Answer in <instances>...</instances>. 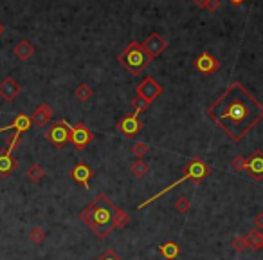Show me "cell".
Returning a JSON list of instances; mask_svg holds the SVG:
<instances>
[{
    "mask_svg": "<svg viewBox=\"0 0 263 260\" xmlns=\"http://www.w3.org/2000/svg\"><path fill=\"white\" fill-rule=\"evenodd\" d=\"M206 116L233 141H242L263 119V103L235 81L207 107Z\"/></svg>",
    "mask_w": 263,
    "mask_h": 260,
    "instance_id": "1",
    "label": "cell"
},
{
    "mask_svg": "<svg viewBox=\"0 0 263 260\" xmlns=\"http://www.w3.org/2000/svg\"><path fill=\"white\" fill-rule=\"evenodd\" d=\"M114 206L116 204L110 201L105 194H99L90 204H87L80 213V219L92 230L94 235L99 239H107L114 232Z\"/></svg>",
    "mask_w": 263,
    "mask_h": 260,
    "instance_id": "2",
    "label": "cell"
},
{
    "mask_svg": "<svg viewBox=\"0 0 263 260\" xmlns=\"http://www.w3.org/2000/svg\"><path fill=\"white\" fill-rule=\"evenodd\" d=\"M209 174H211V166L206 165V163H204L200 157H193L191 161H189L188 165L182 168V175H180L179 179L175 181V183H171V185H168L164 190H160L159 194H155L153 197H150L148 201H144L142 204H139V210L146 208V206H148V204H151V203H155L157 199H160L164 194H168V192H171L173 188H177V186H179L180 183H184V181H191V183L198 185V183H202V181L206 179Z\"/></svg>",
    "mask_w": 263,
    "mask_h": 260,
    "instance_id": "3",
    "label": "cell"
},
{
    "mask_svg": "<svg viewBox=\"0 0 263 260\" xmlns=\"http://www.w3.org/2000/svg\"><path fill=\"white\" fill-rule=\"evenodd\" d=\"M153 58L148 56L141 42H130L127 49L118 56V62L127 69L130 74H141L146 67L150 65Z\"/></svg>",
    "mask_w": 263,
    "mask_h": 260,
    "instance_id": "4",
    "label": "cell"
},
{
    "mask_svg": "<svg viewBox=\"0 0 263 260\" xmlns=\"http://www.w3.org/2000/svg\"><path fill=\"white\" fill-rule=\"evenodd\" d=\"M71 127L72 125H69V121H65V119H60V121H56V123H52L49 127L45 136H47L52 147L61 148L71 141Z\"/></svg>",
    "mask_w": 263,
    "mask_h": 260,
    "instance_id": "5",
    "label": "cell"
},
{
    "mask_svg": "<svg viewBox=\"0 0 263 260\" xmlns=\"http://www.w3.org/2000/svg\"><path fill=\"white\" fill-rule=\"evenodd\" d=\"M92 141H94V134L85 123L71 127V143L74 145L76 150H85Z\"/></svg>",
    "mask_w": 263,
    "mask_h": 260,
    "instance_id": "6",
    "label": "cell"
},
{
    "mask_svg": "<svg viewBox=\"0 0 263 260\" xmlns=\"http://www.w3.org/2000/svg\"><path fill=\"white\" fill-rule=\"evenodd\" d=\"M142 127H144V123L139 119V116H137L135 112L125 114V116H123V118L118 121V128L121 130L123 136L128 137V139L135 137L137 134L142 130Z\"/></svg>",
    "mask_w": 263,
    "mask_h": 260,
    "instance_id": "7",
    "label": "cell"
},
{
    "mask_svg": "<svg viewBox=\"0 0 263 260\" xmlns=\"http://www.w3.org/2000/svg\"><path fill=\"white\" fill-rule=\"evenodd\" d=\"M244 172L249 175L253 181L263 179V152L260 150V148H256L249 157H245Z\"/></svg>",
    "mask_w": 263,
    "mask_h": 260,
    "instance_id": "8",
    "label": "cell"
},
{
    "mask_svg": "<svg viewBox=\"0 0 263 260\" xmlns=\"http://www.w3.org/2000/svg\"><path fill=\"white\" fill-rule=\"evenodd\" d=\"M162 94V87L157 83L151 76H148V78H144V80L137 85V96H141V98H144L146 101H153V99H157L159 96Z\"/></svg>",
    "mask_w": 263,
    "mask_h": 260,
    "instance_id": "9",
    "label": "cell"
},
{
    "mask_svg": "<svg viewBox=\"0 0 263 260\" xmlns=\"http://www.w3.org/2000/svg\"><path fill=\"white\" fill-rule=\"evenodd\" d=\"M142 47H144V51L148 52V56L150 58H157L159 54H162V52L166 51L168 42H166L159 33H151L150 36H146V40L142 42Z\"/></svg>",
    "mask_w": 263,
    "mask_h": 260,
    "instance_id": "10",
    "label": "cell"
},
{
    "mask_svg": "<svg viewBox=\"0 0 263 260\" xmlns=\"http://www.w3.org/2000/svg\"><path fill=\"white\" fill-rule=\"evenodd\" d=\"M195 69L198 72H202V74H213V72H216L220 69V62L213 54H209V52H202L195 60Z\"/></svg>",
    "mask_w": 263,
    "mask_h": 260,
    "instance_id": "11",
    "label": "cell"
},
{
    "mask_svg": "<svg viewBox=\"0 0 263 260\" xmlns=\"http://www.w3.org/2000/svg\"><path fill=\"white\" fill-rule=\"evenodd\" d=\"M18 168V161L13 157V150L5 148L4 152H0V177L5 179L13 174V170Z\"/></svg>",
    "mask_w": 263,
    "mask_h": 260,
    "instance_id": "12",
    "label": "cell"
},
{
    "mask_svg": "<svg viewBox=\"0 0 263 260\" xmlns=\"http://www.w3.org/2000/svg\"><path fill=\"white\" fill-rule=\"evenodd\" d=\"M20 92H22V87L14 78H5L0 81V98L5 101H14Z\"/></svg>",
    "mask_w": 263,
    "mask_h": 260,
    "instance_id": "13",
    "label": "cell"
},
{
    "mask_svg": "<svg viewBox=\"0 0 263 260\" xmlns=\"http://www.w3.org/2000/svg\"><path fill=\"white\" fill-rule=\"evenodd\" d=\"M92 175H94V172L90 170V166L87 165V163H83V161H80L71 170L72 179H74L78 185H83L85 188H89V181L92 179Z\"/></svg>",
    "mask_w": 263,
    "mask_h": 260,
    "instance_id": "14",
    "label": "cell"
},
{
    "mask_svg": "<svg viewBox=\"0 0 263 260\" xmlns=\"http://www.w3.org/2000/svg\"><path fill=\"white\" fill-rule=\"evenodd\" d=\"M31 118V121H33L36 127H45V125L49 123V119L52 118V109H51V105L47 103H42V105H38L36 109H34V112L29 116Z\"/></svg>",
    "mask_w": 263,
    "mask_h": 260,
    "instance_id": "15",
    "label": "cell"
},
{
    "mask_svg": "<svg viewBox=\"0 0 263 260\" xmlns=\"http://www.w3.org/2000/svg\"><path fill=\"white\" fill-rule=\"evenodd\" d=\"M31 125H33V121H31V118H29L27 114H16V118L13 119V123L7 125V127H2L0 128V132H5V130H14V132H18L20 136H22L25 130L31 128Z\"/></svg>",
    "mask_w": 263,
    "mask_h": 260,
    "instance_id": "16",
    "label": "cell"
},
{
    "mask_svg": "<svg viewBox=\"0 0 263 260\" xmlns=\"http://www.w3.org/2000/svg\"><path fill=\"white\" fill-rule=\"evenodd\" d=\"M13 54L18 60H22V62H25V60H29V58H33L34 54V45L29 40H20L16 45H14L13 49Z\"/></svg>",
    "mask_w": 263,
    "mask_h": 260,
    "instance_id": "17",
    "label": "cell"
},
{
    "mask_svg": "<svg viewBox=\"0 0 263 260\" xmlns=\"http://www.w3.org/2000/svg\"><path fill=\"white\" fill-rule=\"evenodd\" d=\"M159 253L164 257L166 260H175L180 255V244L173 241L164 242V244H160L159 246Z\"/></svg>",
    "mask_w": 263,
    "mask_h": 260,
    "instance_id": "18",
    "label": "cell"
},
{
    "mask_svg": "<svg viewBox=\"0 0 263 260\" xmlns=\"http://www.w3.org/2000/svg\"><path fill=\"white\" fill-rule=\"evenodd\" d=\"M128 223H130V217H128L127 212H123L121 208L114 206V221H112V228L114 230H123L127 228Z\"/></svg>",
    "mask_w": 263,
    "mask_h": 260,
    "instance_id": "19",
    "label": "cell"
},
{
    "mask_svg": "<svg viewBox=\"0 0 263 260\" xmlns=\"http://www.w3.org/2000/svg\"><path fill=\"white\" fill-rule=\"evenodd\" d=\"M245 241H247V244H249V248L253 251L263 250V233L258 232V230H253V232L247 233V235H245Z\"/></svg>",
    "mask_w": 263,
    "mask_h": 260,
    "instance_id": "20",
    "label": "cell"
},
{
    "mask_svg": "<svg viewBox=\"0 0 263 260\" xmlns=\"http://www.w3.org/2000/svg\"><path fill=\"white\" fill-rule=\"evenodd\" d=\"M74 96L78 101H81V103H87L89 99H92V96H94V89L89 85V83H80L78 85V89L74 90Z\"/></svg>",
    "mask_w": 263,
    "mask_h": 260,
    "instance_id": "21",
    "label": "cell"
},
{
    "mask_svg": "<svg viewBox=\"0 0 263 260\" xmlns=\"http://www.w3.org/2000/svg\"><path fill=\"white\" fill-rule=\"evenodd\" d=\"M43 175H45V170H43V166L40 165H31L29 166V170L27 174H25V177H27L29 181H33V183H38V181H42L43 179Z\"/></svg>",
    "mask_w": 263,
    "mask_h": 260,
    "instance_id": "22",
    "label": "cell"
},
{
    "mask_svg": "<svg viewBox=\"0 0 263 260\" xmlns=\"http://www.w3.org/2000/svg\"><path fill=\"white\" fill-rule=\"evenodd\" d=\"M132 174H133V177H137V179H142L146 174H148V165H146L142 159H137L133 165H132Z\"/></svg>",
    "mask_w": 263,
    "mask_h": 260,
    "instance_id": "23",
    "label": "cell"
},
{
    "mask_svg": "<svg viewBox=\"0 0 263 260\" xmlns=\"http://www.w3.org/2000/svg\"><path fill=\"white\" fill-rule=\"evenodd\" d=\"M191 208V201H189L188 195H180V197L175 199V210L179 213H188Z\"/></svg>",
    "mask_w": 263,
    "mask_h": 260,
    "instance_id": "24",
    "label": "cell"
},
{
    "mask_svg": "<svg viewBox=\"0 0 263 260\" xmlns=\"http://www.w3.org/2000/svg\"><path fill=\"white\" fill-rule=\"evenodd\" d=\"M132 154L137 157V159H142L146 154H150V145H146L142 141H137L135 145H132Z\"/></svg>",
    "mask_w": 263,
    "mask_h": 260,
    "instance_id": "25",
    "label": "cell"
},
{
    "mask_svg": "<svg viewBox=\"0 0 263 260\" xmlns=\"http://www.w3.org/2000/svg\"><path fill=\"white\" fill-rule=\"evenodd\" d=\"M45 230L40 226H34L31 232H29V239H31V242H34V244H42L43 241H45Z\"/></svg>",
    "mask_w": 263,
    "mask_h": 260,
    "instance_id": "26",
    "label": "cell"
},
{
    "mask_svg": "<svg viewBox=\"0 0 263 260\" xmlns=\"http://www.w3.org/2000/svg\"><path fill=\"white\" fill-rule=\"evenodd\" d=\"M231 246H233V250H235L236 253H244V251L249 250V244L245 241V237H242V235H236L235 239H233V242H231Z\"/></svg>",
    "mask_w": 263,
    "mask_h": 260,
    "instance_id": "27",
    "label": "cell"
},
{
    "mask_svg": "<svg viewBox=\"0 0 263 260\" xmlns=\"http://www.w3.org/2000/svg\"><path fill=\"white\" fill-rule=\"evenodd\" d=\"M132 107H133L135 114L144 112V110L148 109V107H150V101H146V99L141 98V96H135V98L132 99Z\"/></svg>",
    "mask_w": 263,
    "mask_h": 260,
    "instance_id": "28",
    "label": "cell"
},
{
    "mask_svg": "<svg viewBox=\"0 0 263 260\" xmlns=\"http://www.w3.org/2000/svg\"><path fill=\"white\" fill-rule=\"evenodd\" d=\"M231 166L235 168L236 172H244V166H245V157L244 156H236L233 161H231Z\"/></svg>",
    "mask_w": 263,
    "mask_h": 260,
    "instance_id": "29",
    "label": "cell"
},
{
    "mask_svg": "<svg viewBox=\"0 0 263 260\" xmlns=\"http://www.w3.org/2000/svg\"><path fill=\"white\" fill-rule=\"evenodd\" d=\"M96 260H121V259L118 257V253H116V251L108 250V251H105V253H103L101 257H98Z\"/></svg>",
    "mask_w": 263,
    "mask_h": 260,
    "instance_id": "30",
    "label": "cell"
},
{
    "mask_svg": "<svg viewBox=\"0 0 263 260\" xmlns=\"http://www.w3.org/2000/svg\"><path fill=\"white\" fill-rule=\"evenodd\" d=\"M218 7H220V0H207L206 9L209 11V13H215V11H218Z\"/></svg>",
    "mask_w": 263,
    "mask_h": 260,
    "instance_id": "31",
    "label": "cell"
},
{
    "mask_svg": "<svg viewBox=\"0 0 263 260\" xmlns=\"http://www.w3.org/2000/svg\"><path fill=\"white\" fill-rule=\"evenodd\" d=\"M254 224H256L258 230H263V212H260L258 215L254 217Z\"/></svg>",
    "mask_w": 263,
    "mask_h": 260,
    "instance_id": "32",
    "label": "cell"
},
{
    "mask_svg": "<svg viewBox=\"0 0 263 260\" xmlns=\"http://www.w3.org/2000/svg\"><path fill=\"white\" fill-rule=\"evenodd\" d=\"M193 2H195V5H198V7H202V9H206L207 0H193Z\"/></svg>",
    "mask_w": 263,
    "mask_h": 260,
    "instance_id": "33",
    "label": "cell"
},
{
    "mask_svg": "<svg viewBox=\"0 0 263 260\" xmlns=\"http://www.w3.org/2000/svg\"><path fill=\"white\" fill-rule=\"evenodd\" d=\"M229 2H231V4H233V5H236V7H238V5L244 4L245 0H229Z\"/></svg>",
    "mask_w": 263,
    "mask_h": 260,
    "instance_id": "34",
    "label": "cell"
},
{
    "mask_svg": "<svg viewBox=\"0 0 263 260\" xmlns=\"http://www.w3.org/2000/svg\"><path fill=\"white\" fill-rule=\"evenodd\" d=\"M5 33V27H4V24H2V22H0V36H2V34Z\"/></svg>",
    "mask_w": 263,
    "mask_h": 260,
    "instance_id": "35",
    "label": "cell"
}]
</instances>
